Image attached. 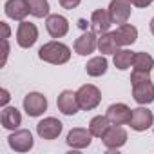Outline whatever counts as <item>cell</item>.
<instances>
[{
  "instance_id": "obj_15",
  "label": "cell",
  "mask_w": 154,
  "mask_h": 154,
  "mask_svg": "<svg viewBox=\"0 0 154 154\" xmlns=\"http://www.w3.org/2000/svg\"><path fill=\"white\" fill-rule=\"evenodd\" d=\"M131 114H132V109H129L125 103H112L107 109V116L114 125H129Z\"/></svg>"
},
{
  "instance_id": "obj_1",
  "label": "cell",
  "mask_w": 154,
  "mask_h": 154,
  "mask_svg": "<svg viewBox=\"0 0 154 154\" xmlns=\"http://www.w3.org/2000/svg\"><path fill=\"white\" fill-rule=\"evenodd\" d=\"M38 58L47 62V63H53V65H62L65 62H69L71 58V49L69 45L62 44V42H47L40 47L38 51Z\"/></svg>"
},
{
  "instance_id": "obj_21",
  "label": "cell",
  "mask_w": 154,
  "mask_h": 154,
  "mask_svg": "<svg viewBox=\"0 0 154 154\" xmlns=\"http://www.w3.org/2000/svg\"><path fill=\"white\" fill-rule=\"evenodd\" d=\"M107 65H109V62H107L105 56H94L87 62L85 71H87L89 76H94L96 78V76H102V74L107 72Z\"/></svg>"
},
{
  "instance_id": "obj_5",
  "label": "cell",
  "mask_w": 154,
  "mask_h": 154,
  "mask_svg": "<svg viewBox=\"0 0 154 154\" xmlns=\"http://www.w3.org/2000/svg\"><path fill=\"white\" fill-rule=\"evenodd\" d=\"M131 13H132V4L129 0H111L109 15L112 24H125L131 18Z\"/></svg>"
},
{
  "instance_id": "obj_23",
  "label": "cell",
  "mask_w": 154,
  "mask_h": 154,
  "mask_svg": "<svg viewBox=\"0 0 154 154\" xmlns=\"http://www.w3.org/2000/svg\"><path fill=\"white\" fill-rule=\"evenodd\" d=\"M132 58H134V53L132 51H129V49H118L114 53L112 62H114V65L120 71H125V69H129L132 65Z\"/></svg>"
},
{
  "instance_id": "obj_18",
  "label": "cell",
  "mask_w": 154,
  "mask_h": 154,
  "mask_svg": "<svg viewBox=\"0 0 154 154\" xmlns=\"http://www.w3.org/2000/svg\"><path fill=\"white\" fill-rule=\"evenodd\" d=\"M112 20H111V15H109V9H96L93 15H91V27L94 33L102 35V33H107L109 27H111Z\"/></svg>"
},
{
  "instance_id": "obj_22",
  "label": "cell",
  "mask_w": 154,
  "mask_h": 154,
  "mask_svg": "<svg viewBox=\"0 0 154 154\" xmlns=\"http://www.w3.org/2000/svg\"><path fill=\"white\" fill-rule=\"evenodd\" d=\"M118 44H116V40H114V35L112 33H102L100 35V38H98V49H100V53L102 54H114L116 51H118Z\"/></svg>"
},
{
  "instance_id": "obj_30",
  "label": "cell",
  "mask_w": 154,
  "mask_h": 154,
  "mask_svg": "<svg viewBox=\"0 0 154 154\" xmlns=\"http://www.w3.org/2000/svg\"><path fill=\"white\" fill-rule=\"evenodd\" d=\"M0 94H2V98H0V103H2V105H6L8 102H9V93H8V89H2V91H0Z\"/></svg>"
},
{
  "instance_id": "obj_25",
  "label": "cell",
  "mask_w": 154,
  "mask_h": 154,
  "mask_svg": "<svg viewBox=\"0 0 154 154\" xmlns=\"http://www.w3.org/2000/svg\"><path fill=\"white\" fill-rule=\"evenodd\" d=\"M29 4V13L36 18L49 17V2L47 0H27Z\"/></svg>"
},
{
  "instance_id": "obj_19",
  "label": "cell",
  "mask_w": 154,
  "mask_h": 154,
  "mask_svg": "<svg viewBox=\"0 0 154 154\" xmlns=\"http://www.w3.org/2000/svg\"><path fill=\"white\" fill-rule=\"evenodd\" d=\"M0 122H2V127L4 129L15 131L22 123V114H20V111L17 107H4L2 109V114H0Z\"/></svg>"
},
{
  "instance_id": "obj_28",
  "label": "cell",
  "mask_w": 154,
  "mask_h": 154,
  "mask_svg": "<svg viewBox=\"0 0 154 154\" xmlns=\"http://www.w3.org/2000/svg\"><path fill=\"white\" fill-rule=\"evenodd\" d=\"M2 45H4V53H2V65H6L8 56H9V42H8V38H2Z\"/></svg>"
},
{
  "instance_id": "obj_31",
  "label": "cell",
  "mask_w": 154,
  "mask_h": 154,
  "mask_svg": "<svg viewBox=\"0 0 154 154\" xmlns=\"http://www.w3.org/2000/svg\"><path fill=\"white\" fill-rule=\"evenodd\" d=\"M0 24H2V29H4V36H2V38H9V33H11V31H9V26H8L6 22H0Z\"/></svg>"
},
{
  "instance_id": "obj_26",
  "label": "cell",
  "mask_w": 154,
  "mask_h": 154,
  "mask_svg": "<svg viewBox=\"0 0 154 154\" xmlns=\"http://www.w3.org/2000/svg\"><path fill=\"white\" fill-rule=\"evenodd\" d=\"M150 80V71H145V69H134L132 74H131V85H138L141 82H147Z\"/></svg>"
},
{
  "instance_id": "obj_29",
  "label": "cell",
  "mask_w": 154,
  "mask_h": 154,
  "mask_svg": "<svg viewBox=\"0 0 154 154\" xmlns=\"http://www.w3.org/2000/svg\"><path fill=\"white\" fill-rule=\"evenodd\" d=\"M129 2L132 6H136V8H147V6H150L154 2V0H129Z\"/></svg>"
},
{
  "instance_id": "obj_2",
  "label": "cell",
  "mask_w": 154,
  "mask_h": 154,
  "mask_svg": "<svg viewBox=\"0 0 154 154\" xmlns=\"http://www.w3.org/2000/svg\"><path fill=\"white\" fill-rule=\"evenodd\" d=\"M76 98H78V103H80V109L82 111H93L100 105L102 102V93L96 85L93 84H85L82 85L78 91H76Z\"/></svg>"
},
{
  "instance_id": "obj_12",
  "label": "cell",
  "mask_w": 154,
  "mask_h": 154,
  "mask_svg": "<svg viewBox=\"0 0 154 154\" xmlns=\"http://www.w3.org/2000/svg\"><path fill=\"white\" fill-rule=\"evenodd\" d=\"M112 35H114V40H116V44L120 47H127V45H132L136 42L138 29L134 26H131V24L125 22V24H120L116 27V31H112Z\"/></svg>"
},
{
  "instance_id": "obj_7",
  "label": "cell",
  "mask_w": 154,
  "mask_h": 154,
  "mask_svg": "<svg viewBox=\"0 0 154 154\" xmlns=\"http://www.w3.org/2000/svg\"><path fill=\"white\" fill-rule=\"evenodd\" d=\"M8 143L13 150L17 152H27L33 149L35 141H33V134L27 131V129H20V131H15L13 134H9L8 138Z\"/></svg>"
},
{
  "instance_id": "obj_9",
  "label": "cell",
  "mask_w": 154,
  "mask_h": 154,
  "mask_svg": "<svg viewBox=\"0 0 154 154\" xmlns=\"http://www.w3.org/2000/svg\"><path fill=\"white\" fill-rule=\"evenodd\" d=\"M152 122H154L152 112H150L149 109H145V107H138V109H132L129 125H131L132 131L141 132V131H147V129L152 125Z\"/></svg>"
},
{
  "instance_id": "obj_13",
  "label": "cell",
  "mask_w": 154,
  "mask_h": 154,
  "mask_svg": "<svg viewBox=\"0 0 154 154\" xmlns=\"http://www.w3.org/2000/svg\"><path fill=\"white\" fill-rule=\"evenodd\" d=\"M45 27H47V33L53 38H62L69 31V22L62 15H49L47 20H45Z\"/></svg>"
},
{
  "instance_id": "obj_10",
  "label": "cell",
  "mask_w": 154,
  "mask_h": 154,
  "mask_svg": "<svg viewBox=\"0 0 154 154\" xmlns=\"http://www.w3.org/2000/svg\"><path fill=\"white\" fill-rule=\"evenodd\" d=\"M56 105H58L60 112H63L65 116H72V114H76L80 111L78 98H76V93H72V91H62L58 94Z\"/></svg>"
},
{
  "instance_id": "obj_8",
  "label": "cell",
  "mask_w": 154,
  "mask_h": 154,
  "mask_svg": "<svg viewBox=\"0 0 154 154\" xmlns=\"http://www.w3.org/2000/svg\"><path fill=\"white\" fill-rule=\"evenodd\" d=\"M62 129H63L62 122L56 120V118H51V116L49 118H44L36 125V132H38V136L42 140H56L60 136Z\"/></svg>"
},
{
  "instance_id": "obj_3",
  "label": "cell",
  "mask_w": 154,
  "mask_h": 154,
  "mask_svg": "<svg viewBox=\"0 0 154 154\" xmlns=\"http://www.w3.org/2000/svg\"><path fill=\"white\" fill-rule=\"evenodd\" d=\"M24 111L27 112V116H40L47 111V98L42 93H29L24 98Z\"/></svg>"
},
{
  "instance_id": "obj_14",
  "label": "cell",
  "mask_w": 154,
  "mask_h": 154,
  "mask_svg": "<svg viewBox=\"0 0 154 154\" xmlns=\"http://www.w3.org/2000/svg\"><path fill=\"white\" fill-rule=\"evenodd\" d=\"M98 47V38L94 35V31H87L84 33L80 38H76L74 42V51L80 56H87L91 53H94V49Z\"/></svg>"
},
{
  "instance_id": "obj_17",
  "label": "cell",
  "mask_w": 154,
  "mask_h": 154,
  "mask_svg": "<svg viewBox=\"0 0 154 154\" xmlns=\"http://www.w3.org/2000/svg\"><path fill=\"white\" fill-rule=\"evenodd\" d=\"M6 15L13 20H24L29 13V4H27V0H8L6 6Z\"/></svg>"
},
{
  "instance_id": "obj_11",
  "label": "cell",
  "mask_w": 154,
  "mask_h": 154,
  "mask_svg": "<svg viewBox=\"0 0 154 154\" xmlns=\"http://www.w3.org/2000/svg\"><path fill=\"white\" fill-rule=\"evenodd\" d=\"M91 138H93L91 131L82 129V127H74V129L69 131L65 141H67V145L72 147V149H85V147L91 145Z\"/></svg>"
},
{
  "instance_id": "obj_20",
  "label": "cell",
  "mask_w": 154,
  "mask_h": 154,
  "mask_svg": "<svg viewBox=\"0 0 154 154\" xmlns=\"http://www.w3.org/2000/svg\"><path fill=\"white\" fill-rule=\"evenodd\" d=\"M112 125V122L109 120V116H94L89 123V131L94 138H103V134L109 131V127Z\"/></svg>"
},
{
  "instance_id": "obj_27",
  "label": "cell",
  "mask_w": 154,
  "mask_h": 154,
  "mask_svg": "<svg viewBox=\"0 0 154 154\" xmlns=\"http://www.w3.org/2000/svg\"><path fill=\"white\" fill-rule=\"evenodd\" d=\"M82 0H60V6L63 9H74V8H78L80 6Z\"/></svg>"
},
{
  "instance_id": "obj_16",
  "label": "cell",
  "mask_w": 154,
  "mask_h": 154,
  "mask_svg": "<svg viewBox=\"0 0 154 154\" xmlns=\"http://www.w3.org/2000/svg\"><path fill=\"white\" fill-rule=\"evenodd\" d=\"M132 98L140 105H147L154 102V84L150 80L141 82L138 85H132Z\"/></svg>"
},
{
  "instance_id": "obj_6",
  "label": "cell",
  "mask_w": 154,
  "mask_h": 154,
  "mask_svg": "<svg viewBox=\"0 0 154 154\" xmlns=\"http://www.w3.org/2000/svg\"><path fill=\"white\" fill-rule=\"evenodd\" d=\"M36 40H38V29H36V26L31 24V22H24L22 20L20 26H18V29H17V42H18V45L24 47V49H29V47L35 45Z\"/></svg>"
},
{
  "instance_id": "obj_4",
  "label": "cell",
  "mask_w": 154,
  "mask_h": 154,
  "mask_svg": "<svg viewBox=\"0 0 154 154\" xmlns=\"http://www.w3.org/2000/svg\"><path fill=\"white\" fill-rule=\"evenodd\" d=\"M102 141H103V145L109 149V150H118L120 147H123L125 143H127V131L122 127V125H111L109 127V131L103 134V138H102Z\"/></svg>"
},
{
  "instance_id": "obj_24",
  "label": "cell",
  "mask_w": 154,
  "mask_h": 154,
  "mask_svg": "<svg viewBox=\"0 0 154 154\" xmlns=\"http://www.w3.org/2000/svg\"><path fill=\"white\" fill-rule=\"evenodd\" d=\"M132 67H134V69L152 71V67H154V58H152L149 53L138 51V53H134V58H132Z\"/></svg>"
},
{
  "instance_id": "obj_32",
  "label": "cell",
  "mask_w": 154,
  "mask_h": 154,
  "mask_svg": "<svg viewBox=\"0 0 154 154\" xmlns=\"http://www.w3.org/2000/svg\"><path fill=\"white\" fill-rule=\"evenodd\" d=\"M149 26H150V33L154 35V17H152V20H150V24H149Z\"/></svg>"
}]
</instances>
